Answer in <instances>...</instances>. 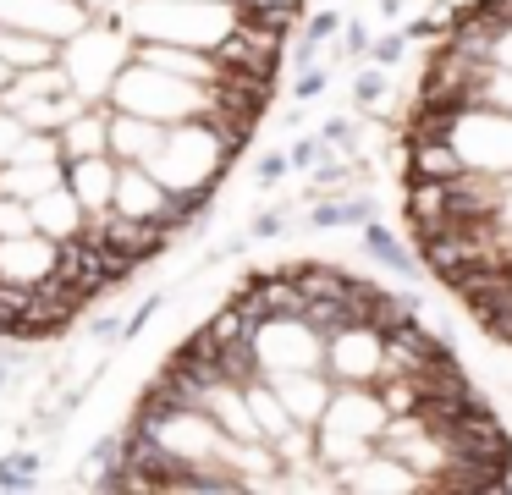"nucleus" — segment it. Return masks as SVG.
Wrapping results in <instances>:
<instances>
[{
    "instance_id": "7ed1b4c3",
    "label": "nucleus",
    "mask_w": 512,
    "mask_h": 495,
    "mask_svg": "<svg viewBox=\"0 0 512 495\" xmlns=\"http://www.w3.org/2000/svg\"><path fill=\"white\" fill-rule=\"evenodd\" d=\"M314 220H320V226H347V220H369V204H364V198H347V204H325V209H314Z\"/></svg>"
},
{
    "instance_id": "423d86ee",
    "label": "nucleus",
    "mask_w": 512,
    "mask_h": 495,
    "mask_svg": "<svg viewBox=\"0 0 512 495\" xmlns=\"http://www.w3.org/2000/svg\"><path fill=\"white\" fill-rule=\"evenodd\" d=\"M314 154H320V138H298V149H292V160H298V165H309Z\"/></svg>"
},
{
    "instance_id": "f03ea898",
    "label": "nucleus",
    "mask_w": 512,
    "mask_h": 495,
    "mask_svg": "<svg viewBox=\"0 0 512 495\" xmlns=\"http://www.w3.org/2000/svg\"><path fill=\"white\" fill-rule=\"evenodd\" d=\"M39 479V457H0V484H12V490H28Z\"/></svg>"
},
{
    "instance_id": "0eeeda50",
    "label": "nucleus",
    "mask_w": 512,
    "mask_h": 495,
    "mask_svg": "<svg viewBox=\"0 0 512 495\" xmlns=\"http://www.w3.org/2000/svg\"><path fill=\"white\" fill-rule=\"evenodd\" d=\"M281 171H287V160H281V154H270V160L265 165H259V182H276V176Z\"/></svg>"
},
{
    "instance_id": "f257e3e1",
    "label": "nucleus",
    "mask_w": 512,
    "mask_h": 495,
    "mask_svg": "<svg viewBox=\"0 0 512 495\" xmlns=\"http://www.w3.org/2000/svg\"><path fill=\"white\" fill-rule=\"evenodd\" d=\"M364 242H369V253H375L380 264H391V270L408 275V248H397V237H391L386 226H375V220H369V226H364Z\"/></svg>"
},
{
    "instance_id": "20e7f679",
    "label": "nucleus",
    "mask_w": 512,
    "mask_h": 495,
    "mask_svg": "<svg viewBox=\"0 0 512 495\" xmlns=\"http://www.w3.org/2000/svg\"><path fill=\"white\" fill-rule=\"evenodd\" d=\"M336 22H342L336 11H320V17L309 22V39H314V44H320V39H331V33H336Z\"/></svg>"
},
{
    "instance_id": "39448f33",
    "label": "nucleus",
    "mask_w": 512,
    "mask_h": 495,
    "mask_svg": "<svg viewBox=\"0 0 512 495\" xmlns=\"http://www.w3.org/2000/svg\"><path fill=\"white\" fill-rule=\"evenodd\" d=\"M320 88H325V77H320V72H303V77H298V94H303V99H314Z\"/></svg>"
},
{
    "instance_id": "9d476101",
    "label": "nucleus",
    "mask_w": 512,
    "mask_h": 495,
    "mask_svg": "<svg viewBox=\"0 0 512 495\" xmlns=\"http://www.w3.org/2000/svg\"><path fill=\"white\" fill-rule=\"evenodd\" d=\"M375 55H380V61H397V55H402V39H386V44H375Z\"/></svg>"
},
{
    "instance_id": "1a4fd4ad",
    "label": "nucleus",
    "mask_w": 512,
    "mask_h": 495,
    "mask_svg": "<svg viewBox=\"0 0 512 495\" xmlns=\"http://www.w3.org/2000/svg\"><path fill=\"white\" fill-rule=\"evenodd\" d=\"M276 231H281V215H259L254 220V237H276Z\"/></svg>"
},
{
    "instance_id": "6e6552de",
    "label": "nucleus",
    "mask_w": 512,
    "mask_h": 495,
    "mask_svg": "<svg viewBox=\"0 0 512 495\" xmlns=\"http://www.w3.org/2000/svg\"><path fill=\"white\" fill-rule=\"evenodd\" d=\"M369 99H380V77H358V105H369Z\"/></svg>"
}]
</instances>
